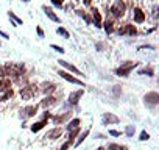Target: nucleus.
I'll return each mask as SVG.
<instances>
[{
    "instance_id": "f03ea898",
    "label": "nucleus",
    "mask_w": 159,
    "mask_h": 150,
    "mask_svg": "<svg viewBox=\"0 0 159 150\" xmlns=\"http://www.w3.org/2000/svg\"><path fill=\"white\" fill-rule=\"evenodd\" d=\"M36 94H38V86L36 85H30V86H25V88L20 89V97L25 99V100H30Z\"/></svg>"
},
{
    "instance_id": "393cba45",
    "label": "nucleus",
    "mask_w": 159,
    "mask_h": 150,
    "mask_svg": "<svg viewBox=\"0 0 159 150\" xmlns=\"http://www.w3.org/2000/svg\"><path fill=\"white\" fill-rule=\"evenodd\" d=\"M52 2H53L55 7H61L62 5V0H52Z\"/></svg>"
},
{
    "instance_id": "a211bd4d",
    "label": "nucleus",
    "mask_w": 159,
    "mask_h": 150,
    "mask_svg": "<svg viewBox=\"0 0 159 150\" xmlns=\"http://www.w3.org/2000/svg\"><path fill=\"white\" fill-rule=\"evenodd\" d=\"M45 124H47L45 120H41V122H38V124H34V125L31 127V130H33V131H39L41 128H44V125H45Z\"/></svg>"
},
{
    "instance_id": "c85d7f7f",
    "label": "nucleus",
    "mask_w": 159,
    "mask_h": 150,
    "mask_svg": "<svg viewBox=\"0 0 159 150\" xmlns=\"http://www.w3.org/2000/svg\"><path fill=\"white\" fill-rule=\"evenodd\" d=\"M69 144H70V142H66V144H64V145L61 147V150H67V147H69Z\"/></svg>"
},
{
    "instance_id": "b1692460",
    "label": "nucleus",
    "mask_w": 159,
    "mask_h": 150,
    "mask_svg": "<svg viewBox=\"0 0 159 150\" xmlns=\"http://www.w3.org/2000/svg\"><path fill=\"white\" fill-rule=\"evenodd\" d=\"M86 136H88V131H84V133H83V134H81V136H80V139H78V142H76V145H78V144H80V142H81V141H83V139H84V138H86Z\"/></svg>"
},
{
    "instance_id": "c756f323",
    "label": "nucleus",
    "mask_w": 159,
    "mask_h": 150,
    "mask_svg": "<svg viewBox=\"0 0 159 150\" xmlns=\"http://www.w3.org/2000/svg\"><path fill=\"white\" fill-rule=\"evenodd\" d=\"M83 2H84V5H89V3L92 2V0H83Z\"/></svg>"
},
{
    "instance_id": "dca6fc26",
    "label": "nucleus",
    "mask_w": 159,
    "mask_h": 150,
    "mask_svg": "<svg viewBox=\"0 0 159 150\" xmlns=\"http://www.w3.org/2000/svg\"><path fill=\"white\" fill-rule=\"evenodd\" d=\"M145 100H148L150 103H157L159 96H157L156 92H151V94H147V96H145Z\"/></svg>"
},
{
    "instance_id": "2eb2a0df",
    "label": "nucleus",
    "mask_w": 159,
    "mask_h": 150,
    "mask_svg": "<svg viewBox=\"0 0 159 150\" xmlns=\"http://www.w3.org/2000/svg\"><path fill=\"white\" fill-rule=\"evenodd\" d=\"M44 11H45V14H47V16H48V17H50L52 21H55V22H59V17H58V16H56V14H55V13H53V11L50 10V8L44 7Z\"/></svg>"
},
{
    "instance_id": "4468645a",
    "label": "nucleus",
    "mask_w": 159,
    "mask_h": 150,
    "mask_svg": "<svg viewBox=\"0 0 159 150\" xmlns=\"http://www.w3.org/2000/svg\"><path fill=\"white\" fill-rule=\"evenodd\" d=\"M56 89V85L55 83H44L42 85V91L45 92V94H50V92H53Z\"/></svg>"
},
{
    "instance_id": "f8f14e48",
    "label": "nucleus",
    "mask_w": 159,
    "mask_h": 150,
    "mask_svg": "<svg viewBox=\"0 0 159 150\" xmlns=\"http://www.w3.org/2000/svg\"><path fill=\"white\" fill-rule=\"evenodd\" d=\"M55 103H56V99H55V97H45V99L41 102L42 108H48V106H52V105H55Z\"/></svg>"
},
{
    "instance_id": "f257e3e1",
    "label": "nucleus",
    "mask_w": 159,
    "mask_h": 150,
    "mask_svg": "<svg viewBox=\"0 0 159 150\" xmlns=\"http://www.w3.org/2000/svg\"><path fill=\"white\" fill-rule=\"evenodd\" d=\"M3 70H5V75H14V77H19V75L24 72V66L22 64L10 63V64L3 66Z\"/></svg>"
},
{
    "instance_id": "39448f33",
    "label": "nucleus",
    "mask_w": 159,
    "mask_h": 150,
    "mask_svg": "<svg viewBox=\"0 0 159 150\" xmlns=\"http://www.w3.org/2000/svg\"><path fill=\"white\" fill-rule=\"evenodd\" d=\"M136 66V63L133 64V63H129V64H125V66H122L120 69H117V75H120V77H126V75L131 72V69Z\"/></svg>"
},
{
    "instance_id": "f3484780",
    "label": "nucleus",
    "mask_w": 159,
    "mask_h": 150,
    "mask_svg": "<svg viewBox=\"0 0 159 150\" xmlns=\"http://www.w3.org/2000/svg\"><path fill=\"white\" fill-rule=\"evenodd\" d=\"M92 16H94V21H95L97 27H102V16H100L98 10H94V11H92Z\"/></svg>"
},
{
    "instance_id": "1a4fd4ad",
    "label": "nucleus",
    "mask_w": 159,
    "mask_h": 150,
    "mask_svg": "<svg viewBox=\"0 0 159 150\" xmlns=\"http://www.w3.org/2000/svg\"><path fill=\"white\" fill-rule=\"evenodd\" d=\"M10 89H11L10 80H7V78L0 80V92H7V91H10Z\"/></svg>"
},
{
    "instance_id": "7ed1b4c3",
    "label": "nucleus",
    "mask_w": 159,
    "mask_h": 150,
    "mask_svg": "<svg viewBox=\"0 0 159 150\" xmlns=\"http://www.w3.org/2000/svg\"><path fill=\"white\" fill-rule=\"evenodd\" d=\"M111 13H112L114 17H122L125 14V3L122 0H117V2L111 7Z\"/></svg>"
},
{
    "instance_id": "0eeeda50",
    "label": "nucleus",
    "mask_w": 159,
    "mask_h": 150,
    "mask_svg": "<svg viewBox=\"0 0 159 150\" xmlns=\"http://www.w3.org/2000/svg\"><path fill=\"white\" fill-rule=\"evenodd\" d=\"M36 111H38V106L34 105V106H27V108H24L20 113H22V116H25V117H31V116L36 114Z\"/></svg>"
},
{
    "instance_id": "473e14b6",
    "label": "nucleus",
    "mask_w": 159,
    "mask_h": 150,
    "mask_svg": "<svg viewBox=\"0 0 159 150\" xmlns=\"http://www.w3.org/2000/svg\"><path fill=\"white\" fill-rule=\"evenodd\" d=\"M24 2H30V0H24Z\"/></svg>"
},
{
    "instance_id": "bb28decb",
    "label": "nucleus",
    "mask_w": 159,
    "mask_h": 150,
    "mask_svg": "<svg viewBox=\"0 0 159 150\" xmlns=\"http://www.w3.org/2000/svg\"><path fill=\"white\" fill-rule=\"evenodd\" d=\"M140 139H142V141H145V139H148V133H145V131H143V133L140 134Z\"/></svg>"
},
{
    "instance_id": "a878e982",
    "label": "nucleus",
    "mask_w": 159,
    "mask_h": 150,
    "mask_svg": "<svg viewBox=\"0 0 159 150\" xmlns=\"http://www.w3.org/2000/svg\"><path fill=\"white\" fill-rule=\"evenodd\" d=\"M109 150H120V147L116 145V144H111V145H109Z\"/></svg>"
},
{
    "instance_id": "ddd939ff",
    "label": "nucleus",
    "mask_w": 159,
    "mask_h": 150,
    "mask_svg": "<svg viewBox=\"0 0 159 150\" xmlns=\"http://www.w3.org/2000/svg\"><path fill=\"white\" fill-rule=\"evenodd\" d=\"M83 92H84V89H80L78 92H73V94H70V97H69L70 103H76V102H78V99L83 96Z\"/></svg>"
},
{
    "instance_id": "4be33fe9",
    "label": "nucleus",
    "mask_w": 159,
    "mask_h": 150,
    "mask_svg": "<svg viewBox=\"0 0 159 150\" xmlns=\"http://www.w3.org/2000/svg\"><path fill=\"white\" fill-rule=\"evenodd\" d=\"M56 33H58V35H62L64 38H69V33H67L64 28H58V30H56Z\"/></svg>"
},
{
    "instance_id": "5701e85b",
    "label": "nucleus",
    "mask_w": 159,
    "mask_h": 150,
    "mask_svg": "<svg viewBox=\"0 0 159 150\" xmlns=\"http://www.w3.org/2000/svg\"><path fill=\"white\" fill-rule=\"evenodd\" d=\"M52 49H55L56 52H59V53H64V49L62 47H59V45H52Z\"/></svg>"
},
{
    "instance_id": "9b49d317",
    "label": "nucleus",
    "mask_w": 159,
    "mask_h": 150,
    "mask_svg": "<svg viewBox=\"0 0 159 150\" xmlns=\"http://www.w3.org/2000/svg\"><path fill=\"white\" fill-rule=\"evenodd\" d=\"M59 64H61V66H64L66 69H69V70H70V72H73V73H78V75H81V72H80V70H78V69H76L75 66L69 64L67 61H62V59H61V61H59Z\"/></svg>"
},
{
    "instance_id": "9d476101",
    "label": "nucleus",
    "mask_w": 159,
    "mask_h": 150,
    "mask_svg": "<svg viewBox=\"0 0 159 150\" xmlns=\"http://www.w3.org/2000/svg\"><path fill=\"white\" fill-rule=\"evenodd\" d=\"M61 128H53V130H50L48 133H47V136L45 138H48V139H56V138H59L61 136Z\"/></svg>"
},
{
    "instance_id": "aec40b11",
    "label": "nucleus",
    "mask_w": 159,
    "mask_h": 150,
    "mask_svg": "<svg viewBox=\"0 0 159 150\" xmlns=\"http://www.w3.org/2000/svg\"><path fill=\"white\" fill-rule=\"evenodd\" d=\"M78 125H80V119H73V120L67 125V128H69V130H72V128L75 130V128H78Z\"/></svg>"
},
{
    "instance_id": "6ab92c4d",
    "label": "nucleus",
    "mask_w": 159,
    "mask_h": 150,
    "mask_svg": "<svg viewBox=\"0 0 159 150\" xmlns=\"http://www.w3.org/2000/svg\"><path fill=\"white\" fill-rule=\"evenodd\" d=\"M105 30H106V33H112V31H114V24H112L111 21L105 22Z\"/></svg>"
},
{
    "instance_id": "7c9ffc66",
    "label": "nucleus",
    "mask_w": 159,
    "mask_h": 150,
    "mask_svg": "<svg viewBox=\"0 0 159 150\" xmlns=\"http://www.w3.org/2000/svg\"><path fill=\"white\" fill-rule=\"evenodd\" d=\"M120 150H128V148L126 147H120Z\"/></svg>"
},
{
    "instance_id": "412c9836",
    "label": "nucleus",
    "mask_w": 159,
    "mask_h": 150,
    "mask_svg": "<svg viewBox=\"0 0 159 150\" xmlns=\"http://www.w3.org/2000/svg\"><path fill=\"white\" fill-rule=\"evenodd\" d=\"M67 117H70V113H66V114H62V116H56V117H55V122H62V120H66Z\"/></svg>"
},
{
    "instance_id": "2f4dec72",
    "label": "nucleus",
    "mask_w": 159,
    "mask_h": 150,
    "mask_svg": "<svg viewBox=\"0 0 159 150\" xmlns=\"http://www.w3.org/2000/svg\"><path fill=\"white\" fill-rule=\"evenodd\" d=\"M97 150H106V148H103V147H100V148H97Z\"/></svg>"
},
{
    "instance_id": "20e7f679",
    "label": "nucleus",
    "mask_w": 159,
    "mask_h": 150,
    "mask_svg": "<svg viewBox=\"0 0 159 150\" xmlns=\"http://www.w3.org/2000/svg\"><path fill=\"white\" fill-rule=\"evenodd\" d=\"M59 75L64 78V80H67V82H70V83H73V85H80V86H83V82L81 80H78V78H75V77H72V75H69L67 72H64V70H61L59 72Z\"/></svg>"
},
{
    "instance_id": "6e6552de",
    "label": "nucleus",
    "mask_w": 159,
    "mask_h": 150,
    "mask_svg": "<svg viewBox=\"0 0 159 150\" xmlns=\"http://www.w3.org/2000/svg\"><path fill=\"white\" fill-rule=\"evenodd\" d=\"M134 21L137 24H142L145 21V14H143V11L140 8H134Z\"/></svg>"
},
{
    "instance_id": "423d86ee",
    "label": "nucleus",
    "mask_w": 159,
    "mask_h": 150,
    "mask_svg": "<svg viewBox=\"0 0 159 150\" xmlns=\"http://www.w3.org/2000/svg\"><path fill=\"white\" fill-rule=\"evenodd\" d=\"M119 33L120 35H136V28H134V25H131V24H126L125 27H122L120 30H119Z\"/></svg>"
},
{
    "instance_id": "cd10ccee",
    "label": "nucleus",
    "mask_w": 159,
    "mask_h": 150,
    "mask_svg": "<svg viewBox=\"0 0 159 150\" xmlns=\"http://www.w3.org/2000/svg\"><path fill=\"white\" fill-rule=\"evenodd\" d=\"M140 73H150V75H151V73H153V70H151V69H148V70L145 69V70H140Z\"/></svg>"
}]
</instances>
